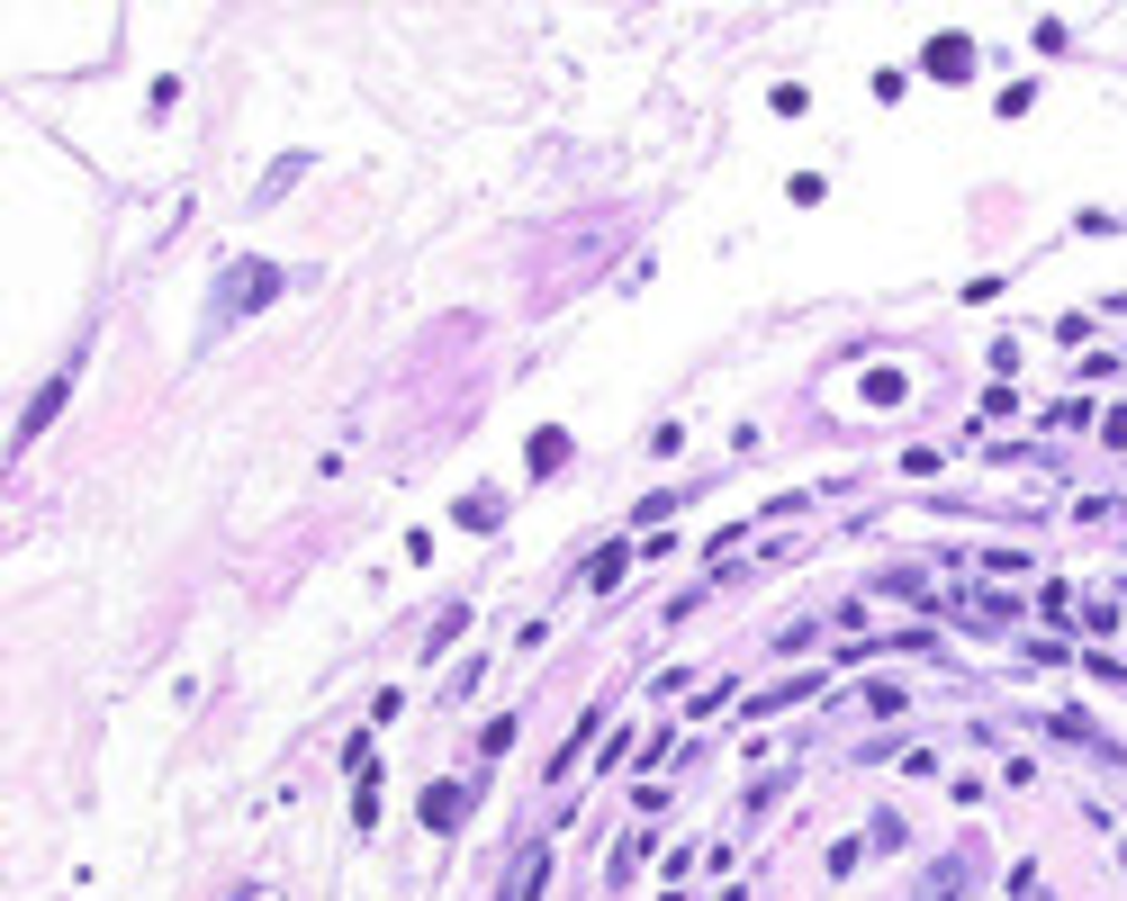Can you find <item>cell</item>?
<instances>
[{
    "label": "cell",
    "instance_id": "cell-2",
    "mask_svg": "<svg viewBox=\"0 0 1127 901\" xmlns=\"http://www.w3.org/2000/svg\"><path fill=\"white\" fill-rule=\"evenodd\" d=\"M920 63H930L939 82H965V73H974V45H965V37H930V45H920Z\"/></svg>",
    "mask_w": 1127,
    "mask_h": 901
},
{
    "label": "cell",
    "instance_id": "cell-6",
    "mask_svg": "<svg viewBox=\"0 0 1127 901\" xmlns=\"http://www.w3.org/2000/svg\"><path fill=\"white\" fill-rule=\"evenodd\" d=\"M623 560H632V550H623V541H614V550H595V560H586V586H595V595H605V586L623 577Z\"/></svg>",
    "mask_w": 1127,
    "mask_h": 901
},
{
    "label": "cell",
    "instance_id": "cell-5",
    "mask_svg": "<svg viewBox=\"0 0 1127 901\" xmlns=\"http://www.w3.org/2000/svg\"><path fill=\"white\" fill-rule=\"evenodd\" d=\"M523 460H533V478H551V469L568 460V433H560V424H542V433H533V451H523Z\"/></svg>",
    "mask_w": 1127,
    "mask_h": 901
},
{
    "label": "cell",
    "instance_id": "cell-4",
    "mask_svg": "<svg viewBox=\"0 0 1127 901\" xmlns=\"http://www.w3.org/2000/svg\"><path fill=\"white\" fill-rule=\"evenodd\" d=\"M460 811H470V794H460V785H424V829H451Z\"/></svg>",
    "mask_w": 1127,
    "mask_h": 901
},
{
    "label": "cell",
    "instance_id": "cell-1",
    "mask_svg": "<svg viewBox=\"0 0 1127 901\" xmlns=\"http://www.w3.org/2000/svg\"><path fill=\"white\" fill-rule=\"evenodd\" d=\"M262 298H280V270H271V262H244L235 280L217 289V325H244V316H253Z\"/></svg>",
    "mask_w": 1127,
    "mask_h": 901
},
{
    "label": "cell",
    "instance_id": "cell-3",
    "mask_svg": "<svg viewBox=\"0 0 1127 901\" xmlns=\"http://www.w3.org/2000/svg\"><path fill=\"white\" fill-rule=\"evenodd\" d=\"M63 397H73V379H45V388H37V406L19 414V442H37V433L54 424V414H63Z\"/></svg>",
    "mask_w": 1127,
    "mask_h": 901
}]
</instances>
